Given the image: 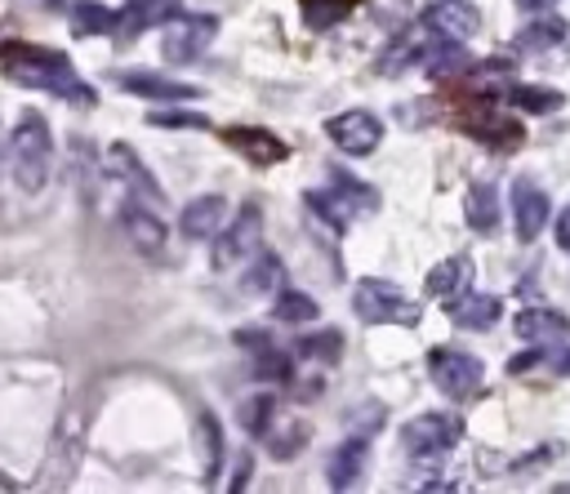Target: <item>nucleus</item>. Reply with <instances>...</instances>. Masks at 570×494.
Instances as JSON below:
<instances>
[{
	"instance_id": "f257e3e1",
	"label": "nucleus",
	"mask_w": 570,
	"mask_h": 494,
	"mask_svg": "<svg viewBox=\"0 0 570 494\" xmlns=\"http://www.w3.org/2000/svg\"><path fill=\"white\" fill-rule=\"evenodd\" d=\"M4 71H9V80H18V85L49 89V93L71 98V102H94V89H85V80L71 71V62H67L62 53H53V49H40V45H9Z\"/></svg>"
},
{
	"instance_id": "f03ea898",
	"label": "nucleus",
	"mask_w": 570,
	"mask_h": 494,
	"mask_svg": "<svg viewBox=\"0 0 570 494\" xmlns=\"http://www.w3.org/2000/svg\"><path fill=\"white\" fill-rule=\"evenodd\" d=\"M9 174H13L18 191H27V196L45 191V182L53 174V134L40 111L18 116V125L9 134Z\"/></svg>"
},
{
	"instance_id": "7ed1b4c3",
	"label": "nucleus",
	"mask_w": 570,
	"mask_h": 494,
	"mask_svg": "<svg viewBox=\"0 0 570 494\" xmlns=\"http://www.w3.org/2000/svg\"><path fill=\"white\" fill-rule=\"evenodd\" d=\"M352 312L370 325H419V303L401 285L379 276H365L352 285Z\"/></svg>"
},
{
	"instance_id": "20e7f679",
	"label": "nucleus",
	"mask_w": 570,
	"mask_h": 494,
	"mask_svg": "<svg viewBox=\"0 0 570 494\" xmlns=\"http://www.w3.org/2000/svg\"><path fill=\"white\" fill-rule=\"evenodd\" d=\"M459 418H450V414H436V409H428V414H414L410 423H401V445H405V454L414 458V463H436V458H445L454 445H459Z\"/></svg>"
},
{
	"instance_id": "39448f33",
	"label": "nucleus",
	"mask_w": 570,
	"mask_h": 494,
	"mask_svg": "<svg viewBox=\"0 0 570 494\" xmlns=\"http://www.w3.org/2000/svg\"><path fill=\"white\" fill-rule=\"evenodd\" d=\"M214 36H218V13H183V9H178V13L165 22V36H160L165 62H174V67L196 62V58L214 45Z\"/></svg>"
},
{
	"instance_id": "423d86ee",
	"label": "nucleus",
	"mask_w": 570,
	"mask_h": 494,
	"mask_svg": "<svg viewBox=\"0 0 570 494\" xmlns=\"http://www.w3.org/2000/svg\"><path fill=\"white\" fill-rule=\"evenodd\" d=\"M428 374H432V383H436L450 401H468V396L481 387L485 365H481V356H472V352H463V347H432V352H428Z\"/></svg>"
},
{
	"instance_id": "0eeeda50",
	"label": "nucleus",
	"mask_w": 570,
	"mask_h": 494,
	"mask_svg": "<svg viewBox=\"0 0 570 494\" xmlns=\"http://www.w3.org/2000/svg\"><path fill=\"white\" fill-rule=\"evenodd\" d=\"M258 236H263V209L249 200V205L236 209L232 223L218 227V236H214V267L227 271V267L245 263V258L258 249Z\"/></svg>"
},
{
	"instance_id": "6e6552de",
	"label": "nucleus",
	"mask_w": 570,
	"mask_h": 494,
	"mask_svg": "<svg viewBox=\"0 0 570 494\" xmlns=\"http://www.w3.org/2000/svg\"><path fill=\"white\" fill-rule=\"evenodd\" d=\"M120 231H125V240H129L142 258H160L165 245H169L165 218H160L151 205H142V196H129V200L120 205Z\"/></svg>"
},
{
	"instance_id": "1a4fd4ad",
	"label": "nucleus",
	"mask_w": 570,
	"mask_h": 494,
	"mask_svg": "<svg viewBox=\"0 0 570 494\" xmlns=\"http://www.w3.org/2000/svg\"><path fill=\"white\" fill-rule=\"evenodd\" d=\"M325 134L330 142L343 151V156H370L379 142H383V120L374 111H338L325 120Z\"/></svg>"
},
{
	"instance_id": "9d476101",
	"label": "nucleus",
	"mask_w": 570,
	"mask_h": 494,
	"mask_svg": "<svg viewBox=\"0 0 570 494\" xmlns=\"http://www.w3.org/2000/svg\"><path fill=\"white\" fill-rule=\"evenodd\" d=\"M548 214H552L548 191L534 178H517L512 182V223H517V240L521 245H530L548 227Z\"/></svg>"
},
{
	"instance_id": "9b49d317",
	"label": "nucleus",
	"mask_w": 570,
	"mask_h": 494,
	"mask_svg": "<svg viewBox=\"0 0 570 494\" xmlns=\"http://www.w3.org/2000/svg\"><path fill=\"white\" fill-rule=\"evenodd\" d=\"M419 22H423L432 36H441V40H472V36L481 31V13H476L468 0H441V4L423 9Z\"/></svg>"
},
{
	"instance_id": "f8f14e48",
	"label": "nucleus",
	"mask_w": 570,
	"mask_h": 494,
	"mask_svg": "<svg viewBox=\"0 0 570 494\" xmlns=\"http://www.w3.org/2000/svg\"><path fill=\"white\" fill-rule=\"evenodd\" d=\"M107 169L134 191V196H142V200H160L165 191H160V182L147 174V165L138 160V151L134 147H125V142H111L107 147Z\"/></svg>"
},
{
	"instance_id": "ddd939ff",
	"label": "nucleus",
	"mask_w": 570,
	"mask_h": 494,
	"mask_svg": "<svg viewBox=\"0 0 570 494\" xmlns=\"http://www.w3.org/2000/svg\"><path fill=\"white\" fill-rule=\"evenodd\" d=\"M223 223H227V200L223 196H196L178 214V231L187 240H214Z\"/></svg>"
},
{
	"instance_id": "4468645a",
	"label": "nucleus",
	"mask_w": 570,
	"mask_h": 494,
	"mask_svg": "<svg viewBox=\"0 0 570 494\" xmlns=\"http://www.w3.org/2000/svg\"><path fill=\"white\" fill-rule=\"evenodd\" d=\"M365 458H370V441L356 432V436H347L334 454H330V463H325V476H330V490H352L356 481H361V472H365Z\"/></svg>"
},
{
	"instance_id": "2eb2a0df",
	"label": "nucleus",
	"mask_w": 570,
	"mask_h": 494,
	"mask_svg": "<svg viewBox=\"0 0 570 494\" xmlns=\"http://www.w3.org/2000/svg\"><path fill=\"white\" fill-rule=\"evenodd\" d=\"M441 36H432L423 22L414 27V31H405V36H396L392 45H387V53L379 58V71H405V67H423V58L432 53V45H436Z\"/></svg>"
},
{
	"instance_id": "dca6fc26",
	"label": "nucleus",
	"mask_w": 570,
	"mask_h": 494,
	"mask_svg": "<svg viewBox=\"0 0 570 494\" xmlns=\"http://www.w3.org/2000/svg\"><path fill=\"white\" fill-rule=\"evenodd\" d=\"M512 329L525 343H552V338H566L570 334V316L557 312V307H525V312H517Z\"/></svg>"
},
{
	"instance_id": "f3484780",
	"label": "nucleus",
	"mask_w": 570,
	"mask_h": 494,
	"mask_svg": "<svg viewBox=\"0 0 570 494\" xmlns=\"http://www.w3.org/2000/svg\"><path fill=\"white\" fill-rule=\"evenodd\" d=\"M463 218H468V227H472L476 236H490V231L499 227V187L485 182V178H476V182L463 191Z\"/></svg>"
},
{
	"instance_id": "a211bd4d",
	"label": "nucleus",
	"mask_w": 570,
	"mask_h": 494,
	"mask_svg": "<svg viewBox=\"0 0 570 494\" xmlns=\"http://www.w3.org/2000/svg\"><path fill=\"white\" fill-rule=\"evenodd\" d=\"M468 280H472V258L468 254H454V258H441V263L428 267L423 294L428 298H454V294H463Z\"/></svg>"
},
{
	"instance_id": "6ab92c4d",
	"label": "nucleus",
	"mask_w": 570,
	"mask_h": 494,
	"mask_svg": "<svg viewBox=\"0 0 570 494\" xmlns=\"http://www.w3.org/2000/svg\"><path fill=\"white\" fill-rule=\"evenodd\" d=\"M557 45H566V18H557V13H534V22H525L517 36H512V49L517 53H539V49H557Z\"/></svg>"
},
{
	"instance_id": "aec40b11",
	"label": "nucleus",
	"mask_w": 570,
	"mask_h": 494,
	"mask_svg": "<svg viewBox=\"0 0 570 494\" xmlns=\"http://www.w3.org/2000/svg\"><path fill=\"white\" fill-rule=\"evenodd\" d=\"M281 280H285V263H281L272 249H254V254L245 258V276H240V289H245V294L267 298V294L281 289Z\"/></svg>"
},
{
	"instance_id": "412c9836",
	"label": "nucleus",
	"mask_w": 570,
	"mask_h": 494,
	"mask_svg": "<svg viewBox=\"0 0 570 494\" xmlns=\"http://www.w3.org/2000/svg\"><path fill=\"white\" fill-rule=\"evenodd\" d=\"M120 89L125 93H138V98H156V102L196 98V85H178V80H165V76H151V71H125L120 76Z\"/></svg>"
},
{
	"instance_id": "4be33fe9",
	"label": "nucleus",
	"mask_w": 570,
	"mask_h": 494,
	"mask_svg": "<svg viewBox=\"0 0 570 494\" xmlns=\"http://www.w3.org/2000/svg\"><path fill=\"white\" fill-rule=\"evenodd\" d=\"M503 316V298L494 294H463V303H450V320L463 329H490Z\"/></svg>"
},
{
	"instance_id": "5701e85b",
	"label": "nucleus",
	"mask_w": 570,
	"mask_h": 494,
	"mask_svg": "<svg viewBox=\"0 0 570 494\" xmlns=\"http://www.w3.org/2000/svg\"><path fill=\"white\" fill-rule=\"evenodd\" d=\"M227 142L240 147V151H245L249 160H258V165H276V160L289 156V147H285L276 134H267V129H227Z\"/></svg>"
},
{
	"instance_id": "b1692460",
	"label": "nucleus",
	"mask_w": 570,
	"mask_h": 494,
	"mask_svg": "<svg viewBox=\"0 0 570 494\" xmlns=\"http://www.w3.org/2000/svg\"><path fill=\"white\" fill-rule=\"evenodd\" d=\"M174 13H178L174 0H129V4L120 9V18H116V31L138 36V31H147L151 22H169Z\"/></svg>"
},
{
	"instance_id": "393cba45",
	"label": "nucleus",
	"mask_w": 570,
	"mask_h": 494,
	"mask_svg": "<svg viewBox=\"0 0 570 494\" xmlns=\"http://www.w3.org/2000/svg\"><path fill=\"white\" fill-rule=\"evenodd\" d=\"M468 67H472V58H468L463 40H436L432 53L423 58V71H428L432 80H454V76H463Z\"/></svg>"
},
{
	"instance_id": "a878e982",
	"label": "nucleus",
	"mask_w": 570,
	"mask_h": 494,
	"mask_svg": "<svg viewBox=\"0 0 570 494\" xmlns=\"http://www.w3.org/2000/svg\"><path fill=\"white\" fill-rule=\"evenodd\" d=\"M272 298H276V303H272V316H276L281 325H307V320H316V316H321L316 298H312V294H303V289H276Z\"/></svg>"
},
{
	"instance_id": "bb28decb",
	"label": "nucleus",
	"mask_w": 570,
	"mask_h": 494,
	"mask_svg": "<svg viewBox=\"0 0 570 494\" xmlns=\"http://www.w3.org/2000/svg\"><path fill=\"white\" fill-rule=\"evenodd\" d=\"M116 9H107V4H98V0H80V4H71V31L76 36H107V31H116Z\"/></svg>"
},
{
	"instance_id": "cd10ccee",
	"label": "nucleus",
	"mask_w": 570,
	"mask_h": 494,
	"mask_svg": "<svg viewBox=\"0 0 570 494\" xmlns=\"http://www.w3.org/2000/svg\"><path fill=\"white\" fill-rule=\"evenodd\" d=\"M236 418H240V427H245L249 436H267V432H272V418H276V396H272V392L245 396L240 409H236Z\"/></svg>"
},
{
	"instance_id": "c85d7f7f",
	"label": "nucleus",
	"mask_w": 570,
	"mask_h": 494,
	"mask_svg": "<svg viewBox=\"0 0 570 494\" xmlns=\"http://www.w3.org/2000/svg\"><path fill=\"white\" fill-rule=\"evenodd\" d=\"M307 209H312V214H321L334 231H347V227H352V218H356V209L343 200V191H307Z\"/></svg>"
},
{
	"instance_id": "c756f323",
	"label": "nucleus",
	"mask_w": 570,
	"mask_h": 494,
	"mask_svg": "<svg viewBox=\"0 0 570 494\" xmlns=\"http://www.w3.org/2000/svg\"><path fill=\"white\" fill-rule=\"evenodd\" d=\"M512 102L530 116H548V111H561V89H543V85H512Z\"/></svg>"
},
{
	"instance_id": "7c9ffc66",
	"label": "nucleus",
	"mask_w": 570,
	"mask_h": 494,
	"mask_svg": "<svg viewBox=\"0 0 570 494\" xmlns=\"http://www.w3.org/2000/svg\"><path fill=\"white\" fill-rule=\"evenodd\" d=\"M338 352H343V334H338V329H321V338H316V334L298 338V356H312V360H321V365H334Z\"/></svg>"
},
{
	"instance_id": "2f4dec72",
	"label": "nucleus",
	"mask_w": 570,
	"mask_h": 494,
	"mask_svg": "<svg viewBox=\"0 0 570 494\" xmlns=\"http://www.w3.org/2000/svg\"><path fill=\"white\" fill-rule=\"evenodd\" d=\"M254 374H258V378H276V383H285L294 369H289V356H285L276 343H267V347L254 352Z\"/></svg>"
},
{
	"instance_id": "473e14b6",
	"label": "nucleus",
	"mask_w": 570,
	"mask_h": 494,
	"mask_svg": "<svg viewBox=\"0 0 570 494\" xmlns=\"http://www.w3.org/2000/svg\"><path fill=\"white\" fill-rule=\"evenodd\" d=\"M200 445H205V476H218L223 463V427L214 414H200Z\"/></svg>"
},
{
	"instance_id": "72a5a7b5",
	"label": "nucleus",
	"mask_w": 570,
	"mask_h": 494,
	"mask_svg": "<svg viewBox=\"0 0 570 494\" xmlns=\"http://www.w3.org/2000/svg\"><path fill=\"white\" fill-rule=\"evenodd\" d=\"M151 125H156V129H205L209 120H205L200 111H156Z\"/></svg>"
},
{
	"instance_id": "f704fd0d",
	"label": "nucleus",
	"mask_w": 570,
	"mask_h": 494,
	"mask_svg": "<svg viewBox=\"0 0 570 494\" xmlns=\"http://www.w3.org/2000/svg\"><path fill=\"white\" fill-rule=\"evenodd\" d=\"M539 360H543V343H534L530 352L512 356V360H508V369H512V374H525V369H530V365H539Z\"/></svg>"
},
{
	"instance_id": "c9c22d12",
	"label": "nucleus",
	"mask_w": 570,
	"mask_h": 494,
	"mask_svg": "<svg viewBox=\"0 0 570 494\" xmlns=\"http://www.w3.org/2000/svg\"><path fill=\"white\" fill-rule=\"evenodd\" d=\"M249 476H254V458H249V449H245V454L236 458V476H232V485H227V490H232V494H240Z\"/></svg>"
},
{
	"instance_id": "e433bc0d",
	"label": "nucleus",
	"mask_w": 570,
	"mask_h": 494,
	"mask_svg": "<svg viewBox=\"0 0 570 494\" xmlns=\"http://www.w3.org/2000/svg\"><path fill=\"white\" fill-rule=\"evenodd\" d=\"M552 236H557V245L570 254V205L557 214V223H552Z\"/></svg>"
},
{
	"instance_id": "4c0bfd02",
	"label": "nucleus",
	"mask_w": 570,
	"mask_h": 494,
	"mask_svg": "<svg viewBox=\"0 0 570 494\" xmlns=\"http://www.w3.org/2000/svg\"><path fill=\"white\" fill-rule=\"evenodd\" d=\"M476 76H512V58H485L476 67Z\"/></svg>"
},
{
	"instance_id": "58836bf2",
	"label": "nucleus",
	"mask_w": 570,
	"mask_h": 494,
	"mask_svg": "<svg viewBox=\"0 0 570 494\" xmlns=\"http://www.w3.org/2000/svg\"><path fill=\"white\" fill-rule=\"evenodd\" d=\"M517 4H521L525 13H543V9H552L557 0H517Z\"/></svg>"
},
{
	"instance_id": "ea45409f",
	"label": "nucleus",
	"mask_w": 570,
	"mask_h": 494,
	"mask_svg": "<svg viewBox=\"0 0 570 494\" xmlns=\"http://www.w3.org/2000/svg\"><path fill=\"white\" fill-rule=\"evenodd\" d=\"M561 374H570V352H566V356H561Z\"/></svg>"
}]
</instances>
